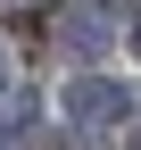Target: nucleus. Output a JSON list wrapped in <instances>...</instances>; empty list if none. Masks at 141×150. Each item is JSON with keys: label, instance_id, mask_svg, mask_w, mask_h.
<instances>
[{"label": "nucleus", "instance_id": "nucleus-1", "mask_svg": "<svg viewBox=\"0 0 141 150\" xmlns=\"http://www.w3.org/2000/svg\"><path fill=\"white\" fill-rule=\"evenodd\" d=\"M58 117H66V125H83V134H116V125H133V117H141V92H133V83H116V75H75V83L58 92Z\"/></svg>", "mask_w": 141, "mask_h": 150}, {"label": "nucleus", "instance_id": "nucleus-4", "mask_svg": "<svg viewBox=\"0 0 141 150\" xmlns=\"http://www.w3.org/2000/svg\"><path fill=\"white\" fill-rule=\"evenodd\" d=\"M0 92H8V50H0Z\"/></svg>", "mask_w": 141, "mask_h": 150}, {"label": "nucleus", "instance_id": "nucleus-2", "mask_svg": "<svg viewBox=\"0 0 141 150\" xmlns=\"http://www.w3.org/2000/svg\"><path fill=\"white\" fill-rule=\"evenodd\" d=\"M116 33H125V0H58V42L75 59H100Z\"/></svg>", "mask_w": 141, "mask_h": 150}, {"label": "nucleus", "instance_id": "nucleus-3", "mask_svg": "<svg viewBox=\"0 0 141 150\" xmlns=\"http://www.w3.org/2000/svg\"><path fill=\"white\" fill-rule=\"evenodd\" d=\"M133 59H141V8H133Z\"/></svg>", "mask_w": 141, "mask_h": 150}]
</instances>
